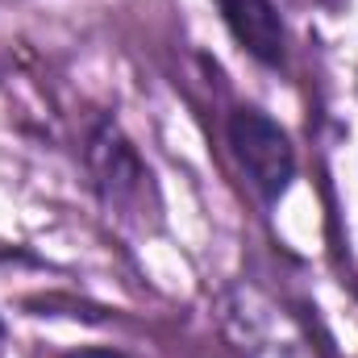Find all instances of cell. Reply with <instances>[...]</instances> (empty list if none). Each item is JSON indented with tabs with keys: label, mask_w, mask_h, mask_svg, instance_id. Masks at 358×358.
<instances>
[{
	"label": "cell",
	"mask_w": 358,
	"mask_h": 358,
	"mask_svg": "<svg viewBox=\"0 0 358 358\" xmlns=\"http://www.w3.org/2000/svg\"><path fill=\"white\" fill-rule=\"evenodd\" d=\"M88 163L96 171V187L104 196L108 208H125L129 200L142 196L150 171L142 167L138 150L125 142V134L113 125V121H100L92 129V142H88Z\"/></svg>",
	"instance_id": "2"
},
{
	"label": "cell",
	"mask_w": 358,
	"mask_h": 358,
	"mask_svg": "<svg viewBox=\"0 0 358 358\" xmlns=\"http://www.w3.org/2000/svg\"><path fill=\"white\" fill-rule=\"evenodd\" d=\"M225 138H229V150H234L238 167L250 179V187L267 204H275L296 179L292 138L279 129V121H271L259 108H234L229 121H225Z\"/></svg>",
	"instance_id": "1"
},
{
	"label": "cell",
	"mask_w": 358,
	"mask_h": 358,
	"mask_svg": "<svg viewBox=\"0 0 358 358\" xmlns=\"http://www.w3.org/2000/svg\"><path fill=\"white\" fill-rule=\"evenodd\" d=\"M221 8L225 29L234 34V42L263 67H283L287 59V29L283 17L271 0H213Z\"/></svg>",
	"instance_id": "3"
}]
</instances>
